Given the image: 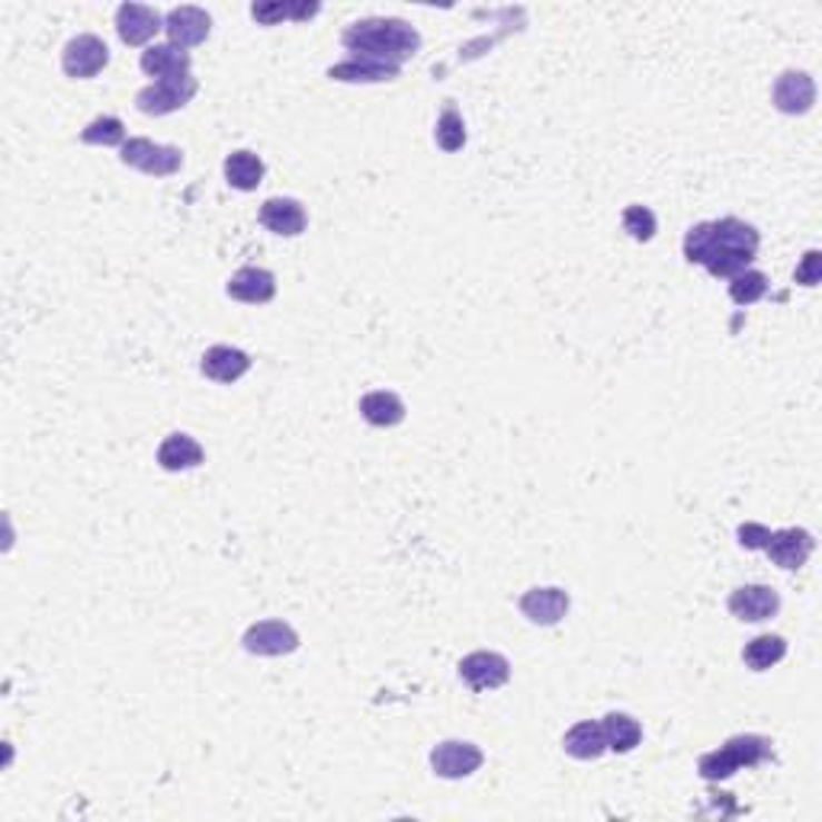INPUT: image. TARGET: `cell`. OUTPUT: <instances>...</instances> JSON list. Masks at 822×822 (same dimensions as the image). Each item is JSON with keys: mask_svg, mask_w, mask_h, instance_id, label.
Instances as JSON below:
<instances>
[{"mask_svg": "<svg viewBox=\"0 0 822 822\" xmlns=\"http://www.w3.org/2000/svg\"><path fill=\"white\" fill-rule=\"evenodd\" d=\"M767 537H771V531H767L765 524L749 521V524H742V527H739V543H742L745 549H765Z\"/></svg>", "mask_w": 822, "mask_h": 822, "instance_id": "33", "label": "cell"}, {"mask_svg": "<svg viewBox=\"0 0 822 822\" xmlns=\"http://www.w3.org/2000/svg\"><path fill=\"white\" fill-rule=\"evenodd\" d=\"M260 226L274 235H284V238H296L303 235L309 226V216L303 209V202L293 197H270L260 206Z\"/></svg>", "mask_w": 822, "mask_h": 822, "instance_id": "16", "label": "cell"}, {"mask_svg": "<svg viewBox=\"0 0 822 822\" xmlns=\"http://www.w3.org/2000/svg\"><path fill=\"white\" fill-rule=\"evenodd\" d=\"M81 142L85 145H103V148H113V145H126V126L119 116H97L93 122H87L85 132H81Z\"/></svg>", "mask_w": 822, "mask_h": 822, "instance_id": "28", "label": "cell"}, {"mask_svg": "<svg viewBox=\"0 0 822 822\" xmlns=\"http://www.w3.org/2000/svg\"><path fill=\"white\" fill-rule=\"evenodd\" d=\"M241 646L260 658H277V655H289L299 650V633L284 621H260V624H251L245 630Z\"/></svg>", "mask_w": 822, "mask_h": 822, "instance_id": "8", "label": "cell"}, {"mask_svg": "<svg viewBox=\"0 0 822 822\" xmlns=\"http://www.w3.org/2000/svg\"><path fill=\"white\" fill-rule=\"evenodd\" d=\"M402 68H386V65H373V61H340L335 68H328L331 81H344V85H383V81H396Z\"/></svg>", "mask_w": 822, "mask_h": 822, "instance_id": "24", "label": "cell"}, {"mask_svg": "<svg viewBox=\"0 0 822 822\" xmlns=\"http://www.w3.org/2000/svg\"><path fill=\"white\" fill-rule=\"evenodd\" d=\"M139 65H142V71L148 78H158V81H165V78H180V75H190V52L187 49H177V46H151V49H145L142 58H139Z\"/></svg>", "mask_w": 822, "mask_h": 822, "instance_id": "20", "label": "cell"}, {"mask_svg": "<svg viewBox=\"0 0 822 822\" xmlns=\"http://www.w3.org/2000/svg\"><path fill=\"white\" fill-rule=\"evenodd\" d=\"M762 235L759 228L742 222L736 216H726L720 222H697L684 235V260L707 267L710 277L733 280L759 255Z\"/></svg>", "mask_w": 822, "mask_h": 822, "instance_id": "1", "label": "cell"}, {"mask_svg": "<svg viewBox=\"0 0 822 822\" xmlns=\"http://www.w3.org/2000/svg\"><path fill=\"white\" fill-rule=\"evenodd\" d=\"M822 280V255L820 251H806L803 264L796 267V284L816 286Z\"/></svg>", "mask_w": 822, "mask_h": 822, "instance_id": "32", "label": "cell"}, {"mask_svg": "<svg viewBox=\"0 0 822 822\" xmlns=\"http://www.w3.org/2000/svg\"><path fill=\"white\" fill-rule=\"evenodd\" d=\"M568 592L563 588H531V592H524L521 601H517V607H521V614L531 621V624L537 626H553L559 624L563 617L568 614Z\"/></svg>", "mask_w": 822, "mask_h": 822, "instance_id": "15", "label": "cell"}, {"mask_svg": "<svg viewBox=\"0 0 822 822\" xmlns=\"http://www.w3.org/2000/svg\"><path fill=\"white\" fill-rule=\"evenodd\" d=\"M434 139H437V145H440L447 155H454V151H459V148L466 145V122H463V116L456 113V107H447L444 113L437 116Z\"/></svg>", "mask_w": 822, "mask_h": 822, "instance_id": "30", "label": "cell"}, {"mask_svg": "<svg viewBox=\"0 0 822 822\" xmlns=\"http://www.w3.org/2000/svg\"><path fill=\"white\" fill-rule=\"evenodd\" d=\"M784 655H788V643H784V636L765 633V636L749 640V646L742 650V662H745L752 672H767V669H774Z\"/></svg>", "mask_w": 822, "mask_h": 822, "instance_id": "27", "label": "cell"}, {"mask_svg": "<svg viewBox=\"0 0 822 822\" xmlns=\"http://www.w3.org/2000/svg\"><path fill=\"white\" fill-rule=\"evenodd\" d=\"M816 549V539L810 531L803 527H788V531H771V537L765 543V553L771 556V563L788 572L806 566V559L813 556Z\"/></svg>", "mask_w": 822, "mask_h": 822, "instance_id": "11", "label": "cell"}, {"mask_svg": "<svg viewBox=\"0 0 822 822\" xmlns=\"http://www.w3.org/2000/svg\"><path fill=\"white\" fill-rule=\"evenodd\" d=\"M222 170H226L228 187H235V190H241V194L257 190V187L264 184V174H267L264 161L257 158L255 151H248V148L231 151L226 158V165H222Z\"/></svg>", "mask_w": 822, "mask_h": 822, "instance_id": "22", "label": "cell"}, {"mask_svg": "<svg viewBox=\"0 0 822 822\" xmlns=\"http://www.w3.org/2000/svg\"><path fill=\"white\" fill-rule=\"evenodd\" d=\"M726 607L742 624H762L781 611V595L771 585H742L730 595Z\"/></svg>", "mask_w": 822, "mask_h": 822, "instance_id": "12", "label": "cell"}, {"mask_svg": "<svg viewBox=\"0 0 822 822\" xmlns=\"http://www.w3.org/2000/svg\"><path fill=\"white\" fill-rule=\"evenodd\" d=\"M767 296V277L762 270H742L739 277L730 280V299L736 306H755L759 299Z\"/></svg>", "mask_w": 822, "mask_h": 822, "instance_id": "29", "label": "cell"}, {"mask_svg": "<svg viewBox=\"0 0 822 822\" xmlns=\"http://www.w3.org/2000/svg\"><path fill=\"white\" fill-rule=\"evenodd\" d=\"M199 81L194 75H180V78H165L155 85L142 87L136 93V107L145 116H168L184 110L194 97H197Z\"/></svg>", "mask_w": 822, "mask_h": 822, "instance_id": "4", "label": "cell"}, {"mask_svg": "<svg viewBox=\"0 0 822 822\" xmlns=\"http://www.w3.org/2000/svg\"><path fill=\"white\" fill-rule=\"evenodd\" d=\"M624 231L633 238V241H653L655 231H658V222H655V212L650 206H640V202H633V206H626L624 209Z\"/></svg>", "mask_w": 822, "mask_h": 822, "instance_id": "31", "label": "cell"}, {"mask_svg": "<svg viewBox=\"0 0 822 822\" xmlns=\"http://www.w3.org/2000/svg\"><path fill=\"white\" fill-rule=\"evenodd\" d=\"M563 749L566 755L578 759V762H595L607 752V742H604V730L595 720H585V723H575L563 739Z\"/></svg>", "mask_w": 822, "mask_h": 822, "instance_id": "23", "label": "cell"}, {"mask_svg": "<svg viewBox=\"0 0 822 822\" xmlns=\"http://www.w3.org/2000/svg\"><path fill=\"white\" fill-rule=\"evenodd\" d=\"M202 447L190 434H168L158 447V466L165 473H187V469H197L202 466Z\"/></svg>", "mask_w": 822, "mask_h": 822, "instance_id": "19", "label": "cell"}, {"mask_svg": "<svg viewBox=\"0 0 822 822\" xmlns=\"http://www.w3.org/2000/svg\"><path fill=\"white\" fill-rule=\"evenodd\" d=\"M119 161L126 168L142 170L148 177H170L184 168V151L174 145L151 142V139H129L119 151Z\"/></svg>", "mask_w": 822, "mask_h": 822, "instance_id": "5", "label": "cell"}, {"mask_svg": "<svg viewBox=\"0 0 822 822\" xmlns=\"http://www.w3.org/2000/svg\"><path fill=\"white\" fill-rule=\"evenodd\" d=\"M456 672L473 691H495V687L508 684L511 662L502 653L479 650V653H469L466 658H459Z\"/></svg>", "mask_w": 822, "mask_h": 822, "instance_id": "10", "label": "cell"}, {"mask_svg": "<svg viewBox=\"0 0 822 822\" xmlns=\"http://www.w3.org/2000/svg\"><path fill=\"white\" fill-rule=\"evenodd\" d=\"M360 415L367 418V425L373 427H396L405 422L408 408L405 402L389 393V389H376V393H367L360 398Z\"/></svg>", "mask_w": 822, "mask_h": 822, "instance_id": "21", "label": "cell"}, {"mask_svg": "<svg viewBox=\"0 0 822 822\" xmlns=\"http://www.w3.org/2000/svg\"><path fill=\"white\" fill-rule=\"evenodd\" d=\"M226 293L238 303H248V306H264L277 296V277L264 267H241L231 274V280L226 284Z\"/></svg>", "mask_w": 822, "mask_h": 822, "instance_id": "18", "label": "cell"}, {"mask_svg": "<svg viewBox=\"0 0 822 822\" xmlns=\"http://www.w3.org/2000/svg\"><path fill=\"white\" fill-rule=\"evenodd\" d=\"M771 755H774L771 739L745 733V736L726 739L716 752H707V755L697 762V771H701V778H707V781H726V778H733V774L742 771V767L762 765V762H767Z\"/></svg>", "mask_w": 822, "mask_h": 822, "instance_id": "3", "label": "cell"}, {"mask_svg": "<svg viewBox=\"0 0 822 822\" xmlns=\"http://www.w3.org/2000/svg\"><path fill=\"white\" fill-rule=\"evenodd\" d=\"M340 46L360 61L402 68L408 58L418 56L422 32L398 17H369V20H357L344 29Z\"/></svg>", "mask_w": 822, "mask_h": 822, "instance_id": "2", "label": "cell"}, {"mask_svg": "<svg viewBox=\"0 0 822 822\" xmlns=\"http://www.w3.org/2000/svg\"><path fill=\"white\" fill-rule=\"evenodd\" d=\"M107 65H110V49H107V42H103L100 36H93V32L75 36V39L65 46V52H61V68H65V75L75 78V81H90V78H97Z\"/></svg>", "mask_w": 822, "mask_h": 822, "instance_id": "6", "label": "cell"}, {"mask_svg": "<svg viewBox=\"0 0 822 822\" xmlns=\"http://www.w3.org/2000/svg\"><path fill=\"white\" fill-rule=\"evenodd\" d=\"M165 29V17L145 3H119L116 10V32L126 46H145Z\"/></svg>", "mask_w": 822, "mask_h": 822, "instance_id": "13", "label": "cell"}, {"mask_svg": "<svg viewBox=\"0 0 822 822\" xmlns=\"http://www.w3.org/2000/svg\"><path fill=\"white\" fill-rule=\"evenodd\" d=\"M601 730H604L607 749L617 752V755L633 752V749L643 742V726H640V720L630 716V713H607L604 723H601Z\"/></svg>", "mask_w": 822, "mask_h": 822, "instance_id": "25", "label": "cell"}, {"mask_svg": "<svg viewBox=\"0 0 822 822\" xmlns=\"http://www.w3.org/2000/svg\"><path fill=\"white\" fill-rule=\"evenodd\" d=\"M321 7L309 0H286V3H251V17L260 27H277L280 20H313Z\"/></svg>", "mask_w": 822, "mask_h": 822, "instance_id": "26", "label": "cell"}, {"mask_svg": "<svg viewBox=\"0 0 822 822\" xmlns=\"http://www.w3.org/2000/svg\"><path fill=\"white\" fill-rule=\"evenodd\" d=\"M483 749L473 745V742H463V739H447L430 752V767L444 781H463V778L476 774L483 767Z\"/></svg>", "mask_w": 822, "mask_h": 822, "instance_id": "7", "label": "cell"}, {"mask_svg": "<svg viewBox=\"0 0 822 822\" xmlns=\"http://www.w3.org/2000/svg\"><path fill=\"white\" fill-rule=\"evenodd\" d=\"M771 100L781 113L788 116H803L813 110L816 103V85L806 71H784L778 81H774V90H771Z\"/></svg>", "mask_w": 822, "mask_h": 822, "instance_id": "14", "label": "cell"}, {"mask_svg": "<svg viewBox=\"0 0 822 822\" xmlns=\"http://www.w3.org/2000/svg\"><path fill=\"white\" fill-rule=\"evenodd\" d=\"M199 369H202V376H206V379L228 386V383H238V379L251 369V357H248L241 347L216 344V347H209V350L202 354Z\"/></svg>", "mask_w": 822, "mask_h": 822, "instance_id": "17", "label": "cell"}, {"mask_svg": "<svg viewBox=\"0 0 822 822\" xmlns=\"http://www.w3.org/2000/svg\"><path fill=\"white\" fill-rule=\"evenodd\" d=\"M165 32H168L170 46L177 49H194V46H202L212 32V17L202 10V7H194V3H184V7H174L165 13Z\"/></svg>", "mask_w": 822, "mask_h": 822, "instance_id": "9", "label": "cell"}]
</instances>
